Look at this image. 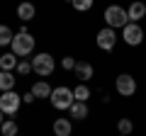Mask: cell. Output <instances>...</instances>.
<instances>
[{"label": "cell", "instance_id": "6da1fadb", "mask_svg": "<svg viewBox=\"0 0 146 136\" xmlns=\"http://www.w3.org/2000/svg\"><path fill=\"white\" fill-rule=\"evenodd\" d=\"M51 105L56 107V110H71L73 102H76V95H73L71 88H66V85H61V88H54L51 92Z\"/></svg>", "mask_w": 146, "mask_h": 136}, {"label": "cell", "instance_id": "7a4b0ae2", "mask_svg": "<svg viewBox=\"0 0 146 136\" xmlns=\"http://www.w3.org/2000/svg\"><path fill=\"white\" fill-rule=\"evenodd\" d=\"M105 22H107V27H112V29H117V27L124 29V27L129 24V15H127V10L122 5H110L107 10H105Z\"/></svg>", "mask_w": 146, "mask_h": 136}, {"label": "cell", "instance_id": "3957f363", "mask_svg": "<svg viewBox=\"0 0 146 136\" xmlns=\"http://www.w3.org/2000/svg\"><path fill=\"white\" fill-rule=\"evenodd\" d=\"M10 46H12V53L15 56H29L34 51V37H32L29 32H20V34H15Z\"/></svg>", "mask_w": 146, "mask_h": 136}, {"label": "cell", "instance_id": "277c9868", "mask_svg": "<svg viewBox=\"0 0 146 136\" xmlns=\"http://www.w3.org/2000/svg\"><path fill=\"white\" fill-rule=\"evenodd\" d=\"M54 68H56V63H54V56H51V53H36V56L32 58V71H34L36 75H42V78L51 75Z\"/></svg>", "mask_w": 146, "mask_h": 136}, {"label": "cell", "instance_id": "5b68a950", "mask_svg": "<svg viewBox=\"0 0 146 136\" xmlns=\"http://www.w3.org/2000/svg\"><path fill=\"white\" fill-rule=\"evenodd\" d=\"M20 105H22V95H17L15 90L3 92V97H0V110H3V114H17Z\"/></svg>", "mask_w": 146, "mask_h": 136}, {"label": "cell", "instance_id": "8992f818", "mask_svg": "<svg viewBox=\"0 0 146 136\" xmlns=\"http://www.w3.org/2000/svg\"><path fill=\"white\" fill-rule=\"evenodd\" d=\"M122 39H124L129 46H139L144 42V29H141L139 22H129V24L122 29Z\"/></svg>", "mask_w": 146, "mask_h": 136}, {"label": "cell", "instance_id": "52a82bcc", "mask_svg": "<svg viewBox=\"0 0 146 136\" xmlns=\"http://www.w3.org/2000/svg\"><path fill=\"white\" fill-rule=\"evenodd\" d=\"M115 88H117V92H119L122 97H131V95L136 92V80L131 78L129 73H122V75H117Z\"/></svg>", "mask_w": 146, "mask_h": 136}, {"label": "cell", "instance_id": "ba28073f", "mask_svg": "<svg viewBox=\"0 0 146 136\" xmlns=\"http://www.w3.org/2000/svg\"><path fill=\"white\" fill-rule=\"evenodd\" d=\"M117 44V34L112 27H102V29L98 32V46L102 49V51H112Z\"/></svg>", "mask_w": 146, "mask_h": 136}, {"label": "cell", "instance_id": "9c48e42d", "mask_svg": "<svg viewBox=\"0 0 146 136\" xmlns=\"http://www.w3.org/2000/svg\"><path fill=\"white\" fill-rule=\"evenodd\" d=\"M127 15H129V22H139L146 17V5L141 3V0H134L129 5V10H127Z\"/></svg>", "mask_w": 146, "mask_h": 136}, {"label": "cell", "instance_id": "30bf717a", "mask_svg": "<svg viewBox=\"0 0 146 136\" xmlns=\"http://www.w3.org/2000/svg\"><path fill=\"white\" fill-rule=\"evenodd\" d=\"M73 73H76V78H78L80 83H85V80L93 78V66H90L88 61H78L76 68H73Z\"/></svg>", "mask_w": 146, "mask_h": 136}, {"label": "cell", "instance_id": "8fae6325", "mask_svg": "<svg viewBox=\"0 0 146 136\" xmlns=\"http://www.w3.org/2000/svg\"><path fill=\"white\" fill-rule=\"evenodd\" d=\"M34 15H36V7L32 5V3H22V5L17 7V17H20L22 22H27V20H34Z\"/></svg>", "mask_w": 146, "mask_h": 136}, {"label": "cell", "instance_id": "7c38bea8", "mask_svg": "<svg viewBox=\"0 0 146 136\" xmlns=\"http://www.w3.org/2000/svg\"><path fill=\"white\" fill-rule=\"evenodd\" d=\"M54 134L56 136H71V121L63 119V117H58V119L54 121Z\"/></svg>", "mask_w": 146, "mask_h": 136}, {"label": "cell", "instance_id": "4fadbf2b", "mask_svg": "<svg viewBox=\"0 0 146 136\" xmlns=\"http://www.w3.org/2000/svg\"><path fill=\"white\" fill-rule=\"evenodd\" d=\"M15 88V75L10 73V71H0V90L3 92H7V90Z\"/></svg>", "mask_w": 146, "mask_h": 136}, {"label": "cell", "instance_id": "5bb4252c", "mask_svg": "<svg viewBox=\"0 0 146 136\" xmlns=\"http://www.w3.org/2000/svg\"><path fill=\"white\" fill-rule=\"evenodd\" d=\"M32 92H34V97H51L54 90L49 88V83H44V80H39V83L32 85Z\"/></svg>", "mask_w": 146, "mask_h": 136}, {"label": "cell", "instance_id": "9a60e30c", "mask_svg": "<svg viewBox=\"0 0 146 136\" xmlns=\"http://www.w3.org/2000/svg\"><path fill=\"white\" fill-rule=\"evenodd\" d=\"M68 112H71L73 119H85V117H88V105H85V102H73V107Z\"/></svg>", "mask_w": 146, "mask_h": 136}, {"label": "cell", "instance_id": "2e32d148", "mask_svg": "<svg viewBox=\"0 0 146 136\" xmlns=\"http://www.w3.org/2000/svg\"><path fill=\"white\" fill-rule=\"evenodd\" d=\"M12 68H17V56H15V53L0 56V71H12Z\"/></svg>", "mask_w": 146, "mask_h": 136}, {"label": "cell", "instance_id": "e0dca14e", "mask_svg": "<svg viewBox=\"0 0 146 136\" xmlns=\"http://www.w3.org/2000/svg\"><path fill=\"white\" fill-rule=\"evenodd\" d=\"M73 95H76V102H88V97H90V88L85 83H80L78 88L73 90Z\"/></svg>", "mask_w": 146, "mask_h": 136}, {"label": "cell", "instance_id": "ac0fdd59", "mask_svg": "<svg viewBox=\"0 0 146 136\" xmlns=\"http://www.w3.org/2000/svg\"><path fill=\"white\" fill-rule=\"evenodd\" d=\"M12 39H15V34L10 32V27H7V24H0V46L12 44Z\"/></svg>", "mask_w": 146, "mask_h": 136}, {"label": "cell", "instance_id": "d6986e66", "mask_svg": "<svg viewBox=\"0 0 146 136\" xmlns=\"http://www.w3.org/2000/svg\"><path fill=\"white\" fill-rule=\"evenodd\" d=\"M0 131H3V136H17V124L15 121H3Z\"/></svg>", "mask_w": 146, "mask_h": 136}, {"label": "cell", "instance_id": "ffe728a7", "mask_svg": "<svg viewBox=\"0 0 146 136\" xmlns=\"http://www.w3.org/2000/svg\"><path fill=\"white\" fill-rule=\"evenodd\" d=\"M117 129H119V134L129 136L131 129H134V124H131V119H119V121H117Z\"/></svg>", "mask_w": 146, "mask_h": 136}, {"label": "cell", "instance_id": "44dd1931", "mask_svg": "<svg viewBox=\"0 0 146 136\" xmlns=\"http://www.w3.org/2000/svg\"><path fill=\"white\" fill-rule=\"evenodd\" d=\"M71 5L76 7V10H80V12H85V10H90V7H93V0H73Z\"/></svg>", "mask_w": 146, "mask_h": 136}, {"label": "cell", "instance_id": "7402d4cb", "mask_svg": "<svg viewBox=\"0 0 146 136\" xmlns=\"http://www.w3.org/2000/svg\"><path fill=\"white\" fill-rule=\"evenodd\" d=\"M63 71H73V68H76V63H78V61H76V58H71V56H66V58H63Z\"/></svg>", "mask_w": 146, "mask_h": 136}, {"label": "cell", "instance_id": "603a6c76", "mask_svg": "<svg viewBox=\"0 0 146 136\" xmlns=\"http://www.w3.org/2000/svg\"><path fill=\"white\" fill-rule=\"evenodd\" d=\"M17 71H20L22 75H27L32 71V63H27V61H22V63H17Z\"/></svg>", "mask_w": 146, "mask_h": 136}, {"label": "cell", "instance_id": "cb8c5ba5", "mask_svg": "<svg viewBox=\"0 0 146 136\" xmlns=\"http://www.w3.org/2000/svg\"><path fill=\"white\" fill-rule=\"evenodd\" d=\"M22 100H25V102H27V105H29V102H34V92H32V90H29V92H25V95H22Z\"/></svg>", "mask_w": 146, "mask_h": 136}, {"label": "cell", "instance_id": "d4e9b609", "mask_svg": "<svg viewBox=\"0 0 146 136\" xmlns=\"http://www.w3.org/2000/svg\"><path fill=\"white\" fill-rule=\"evenodd\" d=\"M0 126H3V110H0Z\"/></svg>", "mask_w": 146, "mask_h": 136}, {"label": "cell", "instance_id": "484cf974", "mask_svg": "<svg viewBox=\"0 0 146 136\" xmlns=\"http://www.w3.org/2000/svg\"><path fill=\"white\" fill-rule=\"evenodd\" d=\"M119 136H124V134H119Z\"/></svg>", "mask_w": 146, "mask_h": 136}]
</instances>
